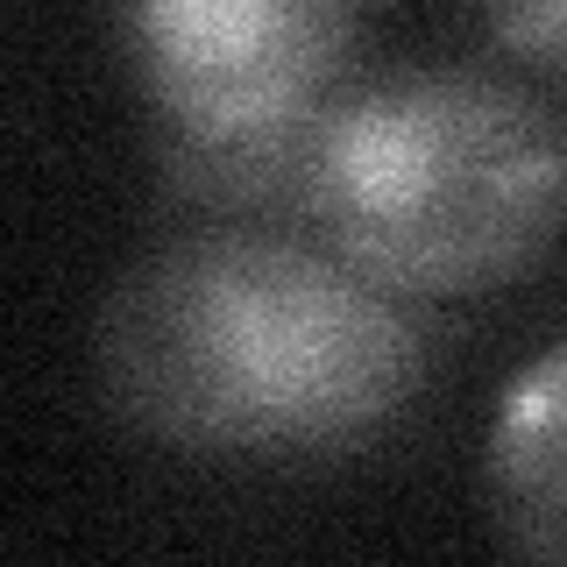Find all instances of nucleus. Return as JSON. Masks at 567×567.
<instances>
[{
	"mask_svg": "<svg viewBox=\"0 0 567 567\" xmlns=\"http://www.w3.org/2000/svg\"><path fill=\"white\" fill-rule=\"evenodd\" d=\"M156 142H227L333 114L362 14L341 0H150L121 14Z\"/></svg>",
	"mask_w": 567,
	"mask_h": 567,
	"instance_id": "3",
	"label": "nucleus"
},
{
	"mask_svg": "<svg viewBox=\"0 0 567 567\" xmlns=\"http://www.w3.org/2000/svg\"><path fill=\"white\" fill-rule=\"evenodd\" d=\"M483 483L511 554L525 567H567V341L511 377L489 419Z\"/></svg>",
	"mask_w": 567,
	"mask_h": 567,
	"instance_id": "4",
	"label": "nucleus"
},
{
	"mask_svg": "<svg viewBox=\"0 0 567 567\" xmlns=\"http://www.w3.org/2000/svg\"><path fill=\"white\" fill-rule=\"evenodd\" d=\"M93 354L121 419L192 454L354 447L425 377V341L398 291L333 248L262 227L150 248L106 291Z\"/></svg>",
	"mask_w": 567,
	"mask_h": 567,
	"instance_id": "1",
	"label": "nucleus"
},
{
	"mask_svg": "<svg viewBox=\"0 0 567 567\" xmlns=\"http://www.w3.org/2000/svg\"><path fill=\"white\" fill-rule=\"evenodd\" d=\"M312 220L383 291L511 284L567 235V121L496 71H390L333 100Z\"/></svg>",
	"mask_w": 567,
	"mask_h": 567,
	"instance_id": "2",
	"label": "nucleus"
},
{
	"mask_svg": "<svg viewBox=\"0 0 567 567\" xmlns=\"http://www.w3.org/2000/svg\"><path fill=\"white\" fill-rule=\"evenodd\" d=\"M489 35L518 58H539V64H560L567 71V8H496L489 14Z\"/></svg>",
	"mask_w": 567,
	"mask_h": 567,
	"instance_id": "5",
	"label": "nucleus"
}]
</instances>
